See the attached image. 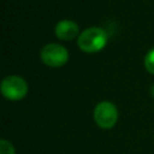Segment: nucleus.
Here are the masks:
<instances>
[{"label": "nucleus", "instance_id": "3", "mask_svg": "<svg viewBox=\"0 0 154 154\" xmlns=\"http://www.w3.org/2000/svg\"><path fill=\"white\" fill-rule=\"evenodd\" d=\"M1 93L8 100H20L28 93V84L19 76H7L1 82Z\"/></svg>", "mask_w": 154, "mask_h": 154}, {"label": "nucleus", "instance_id": "6", "mask_svg": "<svg viewBox=\"0 0 154 154\" xmlns=\"http://www.w3.org/2000/svg\"><path fill=\"white\" fill-rule=\"evenodd\" d=\"M144 66L150 72L154 73V48L148 51V53L144 57Z\"/></svg>", "mask_w": 154, "mask_h": 154}, {"label": "nucleus", "instance_id": "4", "mask_svg": "<svg viewBox=\"0 0 154 154\" xmlns=\"http://www.w3.org/2000/svg\"><path fill=\"white\" fill-rule=\"evenodd\" d=\"M41 59L42 61L52 67L63 66L69 59L67 49L59 43H48L41 49Z\"/></svg>", "mask_w": 154, "mask_h": 154}, {"label": "nucleus", "instance_id": "2", "mask_svg": "<svg viewBox=\"0 0 154 154\" xmlns=\"http://www.w3.org/2000/svg\"><path fill=\"white\" fill-rule=\"evenodd\" d=\"M94 120L102 129H111L118 120V109L109 101H101L94 108Z\"/></svg>", "mask_w": 154, "mask_h": 154}, {"label": "nucleus", "instance_id": "5", "mask_svg": "<svg viewBox=\"0 0 154 154\" xmlns=\"http://www.w3.org/2000/svg\"><path fill=\"white\" fill-rule=\"evenodd\" d=\"M54 31H55V35L58 36V38L69 41V40H72L77 36L79 28H78L77 23H75L73 20L63 19L55 24Z\"/></svg>", "mask_w": 154, "mask_h": 154}, {"label": "nucleus", "instance_id": "1", "mask_svg": "<svg viewBox=\"0 0 154 154\" xmlns=\"http://www.w3.org/2000/svg\"><path fill=\"white\" fill-rule=\"evenodd\" d=\"M106 42H107V34L105 32V30L96 26L85 29L83 32H81L77 40L79 48L83 52H88V53L100 51L101 48H103Z\"/></svg>", "mask_w": 154, "mask_h": 154}, {"label": "nucleus", "instance_id": "7", "mask_svg": "<svg viewBox=\"0 0 154 154\" xmlns=\"http://www.w3.org/2000/svg\"><path fill=\"white\" fill-rule=\"evenodd\" d=\"M0 154H14L13 146L6 140H1L0 141Z\"/></svg>", "mask_w": 154, "mask_h": 154}]
</instances>
